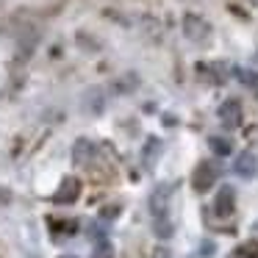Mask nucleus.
<instances>
[{
	"label": "nucleus",
	"instance_id": "8",
	"mask_svg": "<svg viewBox=\"0 0 258 258\" xmlns=\"http://www.w3.org/2000/svg\"><path fill=\"white\" fill-rule=\"evenodd\" d=\"M158 153H161V142L156 139V136H150L145 145V156H142V161H145V167H153V161L158 158Z\"/></svg>",
	"mask_w": 258,
	"mask_h": 258
},
{
	"label": "nucleus",
	"instance_id": "11",
	"mask_svg": "<svg viewBox=\"0 0 258 258\" xmlns=\"http://www.w3.org/2000/svg\"><path fill=\"white\" fill-rule=\"evenodd\" d=\"M239 78L244 86H250L252 92H258V75L255 73H247V70H239Z\"/></svg>",
	"mask_w": 258,
	"mask_h": 258
},
{
	"label": "nucleus",
	"instance_id": "10",
	"mask_svg": "<svg viewBox=\"0 0 258 258\" xmlns=\"http://www.w3.org/2000/svg\"><path fill=\"white\" fill-rule=\"evenodd\" d=\"M208 145H211V150L217 153V156H230V142L222 139V136H211Z\"/></svg>",
	"mask_w": 258,
	"mask_h": 258
},
{
	"label": "nucleus",
	"instance_id": "1",
	"mask_svg": "<svg viewBox=\"0 0 258 258\" xmlns=\"http://www.w3.org/2000/svg\"><path fill=\"white\" fill-rule=\"evenodd\" d=\"M219 164L217 161H203L200 167L195 169V175H191V186H195L197 191H208L214 183H217V178H219Z\"/></svg>",
	"mask_w": 258,
	"mask_h": 258
},
{
	"label": "nucleus",
	"instance_id": "12",
	"mask_svg": "<svg viewBox=\"0 0 258 258\" xmlns=\"http://www.w3.org/2000/svg\"><path fill=\"white\" fill-rule=\"evenodd\" d=\"M211 252H214V241H203V244H200V255L208 258Z\"/></svg>",
	"mask_w": 258,
	"mask_h": 258
},
{
	"label": "nucleus",
	"instance_id": "3",
	"mask_svg": "<svg viewBox=\"0 0 258 258\" xmlns=\"http://www.w3.org/2000/svg\"><path fill=\"white\" fill-rule=\"evenodd\" d=\"M183 34L189 36L191 42H206L208 34H211V25L203 17H197V14H186L183 17Z\"/></svg>",
	"mask_w": 258,
	"mask_h": 258
},
{
	"label": "nucleus",
	"instance_id": "6",
	"mask_svg": "<svg viewBox=\"0 0 258 258\" xmlns=\"http://www.w3.org/2000/svg\"><path fill=\"white\" fill-rule=\"evenodd\" d=\"M236 208V189L233 186H222V189L217 191V200H214V211L219 214V217H230Z\"/></svg>",
	"mask_w": 258,
	"mask_h": 258
},
{
	"label": "nucleus",
	"instance_id": "7",
	"mask_svg": "<svg viewBox=\"0 0 258 258\" xmlns=\"http://www.w3.org/2000/svg\"><path fill=\"white\" fill-rule=\"evenodd\" d=\"M153 233L158 236V239H172L175 233V225L169 217H161V219H153Z\"/></svg>",
	"mask_w": 258,
	"mask_h": 258
},
{
	"label": "nucleus",
	"instance_id": "14",
	"mask_svg": "<svg viewBox=\"0 0 258 258\" xmlns=\"http://www.w3.org/2000/svg\"><path fill=\"white\" fill-rule=\"evenodd\" d=\"M64 258H75V255H64Z\"/></svg>",
	"mask_w": 258,
	"mask_h": 258
},
{
	"label": "nucleus",
	"instance_id": "5",
	"mask_svg": "<svg viewBox=\"0 0 258 258\" xmlns=\"http://www.w3.org/2000/svg\"><path fill=\"white\" fill-rule=\"evenodd\" d=\"M233 172L239 175V178H244V180L255 178V172H258V158H255V153H250V150L239 153V156H236V161H233Z\"/></svg>",
	"mask_w": 258,
	"mask_h": 258
},
{
	"label": "nucleus",
	"instance_id": "9",
	"mask_svg": "<svg viewBox=\"0 0 258 258\" xmlns=\"http://www.w3.org/2000/svg\"><path fill=\"white\" fill-rule=\"evenodd\" d=\"M92 258H114V247L108 239H95V247H92Z\"/></svg>",
	"mask_w": 258,
	"mask_h": 258
},
{
	"label": "nucleus",
	"instance_id": "4",
	"mask_svg": "<svg viewBox=\"0 0 258 258\" xmlns=\"http://www.w3.org/2000/svg\"><path fill=\"white\" fill-rule=\"evenodd\" d=\"M217 117H219V122L225 125V128H239L241 125V117H244V114H241V103L239 100H225L222 106H219V111H217Z\"/></svg>",
	"mask_w": 258,
	"mask_h": 258
},
{
	"label": "nucleus",
	"instance_id": "2",
	"mask_svg": "<svg viewBox=\"0 0 258 258\" xmlns=\"http://www.w3.org/2000/svg\"><path fill=\"white\" fill-rule=\"evenodd\" d=\"M169 203H172V186L169 183H158L150 195V214L153 219L169 217Z\"/></svg>",
	"mask_w": 258,
	"mask_h": 258
},
{
	"label": "nucleus",
	"instance_id": "13",
	"mask_svg": "<svg viewBox=\"0 0 258 258\" xmlns=\"http://www.w3.org/2000/svg\"><path fill=\"white\" fill-rule=\"evenodd\" d=\"M153 258H172V252H169L167 247H158V250L153 252Z\"/></svg>",
	"mask_w": 258,
	"mask_h": 258
},
{
	"label": "nucleus",
	"instance_id": "15",
	"mask_svg": "<svg viewBox=\"0 0 258 258\" xmlns=\"http://www.w3.org/2000/svg\"><path fill=\"white\" fill-rule=\"evenodd\" d=\"M255 230H258V222H255Z\"/></svg>",
	"mask_w": 258,
	"mask_h": 258
}]
</instances>
